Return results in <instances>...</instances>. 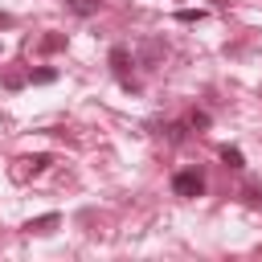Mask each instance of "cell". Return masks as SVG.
Masks as SVG:
<instances>
[{
  "label": "cell",
  "instance_id": "obj_6",
  "mask_svg": "<svg viewBox=\"0 0 262 262\" xmlns=\"http://www.w3.org/2000/svg\"><path fill=\"white\" fill-rule=\"evenodd\" d=\"M61 4H66L74 16H94V12H98L106 0H61Z\"/></svg>",
  "mask_w": 262,
  "mask_h": 262
},
{
  "label": "cell",
  "instance_id": "obj_11",
  "mask_svg": "<svg viewBox=\"0 0 262 262\" xmlns=\"http://www.w3.org/2000/svg\"><path fill=\"white\" fill-rule=\"evenodd\" d=\"M209 123H213V119H209V111H192V115H188V127H192V131H205Z\"/></svg>",
  "mask_w": 262,
  "mask_h": 262
},
{
  "label": "cell",
  "instance_id": "obj_1",
  "mask_svg": "<svg viewBox=\"0 0 262 262\" xmlns=\"http://www.w3.org/2000/svg\"><path fill=\"white\" fill-rule=\"evenodd\" d=\"M172 192H176L180 201L201 196V192H205V176H201V168H180V172H172Z\"/></svg>",
  "mask_w": 262,
  "mask_h": 262
},
{
  "label": "cell",
  "instance_id": "obj_15",
  "mask_svg": "<svg viewBox=\"0 0 262 262\" xmlns=\"http://www.w3.org/2000/svg\"><path fill=\"white\" fill-rule=\"evenodd\" d=\"M12 25H16V16H12V12H4V8H0V29H12Z\"/></svg>",
  "mask_w": 262,
  "mask_h": 262
},
{
  "label": "cell",
  "instance_id": "obj_3",
  "mask_svg": "<svg viewBox=\"0 0 262 262\" xmlns=\"http://www.w3.org/2000/svg\"><path fill=\"white\" fill-rule=\"evenodd\" d=\"M20 168H16V180H29V176H41L49 164H53V156L49 151H37V156H25V160H16Z\"/></svg>",
  "mask_w": 262,
  "mask_h": 262
},
{
  "label": "cell",
  "instance_id": "obj_8",
  "mask_svg": "<svg viewBox=\"0 0 262 262\" xmlns=\"http://www.w3.org/2000/svg\"><path fill=\"white\" fill-rule=\"evenodd\" d=\"M25 82H29V74H16V70H8V74H0V86H4V90H20Z\"/></svg>",
  "mask_w": 262,
  "mask_h": 262
},
{
  "label": "cell",
  "instance_id": "obj_12",
  "mask_svg": "<svg viewBox=\"0 0 262 262\" xmlns=\"http://www.w3.org/2000/svg\"><path fill=\"white\" fill-rule=\"evenodd\" d=\"M176 20L192 25V20H205V12H201V8H180V12H176Z\"/></svg>",
  "mask_w": 262,
  "mask_h": 262
},
{
  "label": "cell",
  "instance_id": "obj_13",
  "mask_svg": "<svg viewBox=\"0 0 262 262\" xmlns=\"http://www.w3.org/2000/svg\"><path fill=\"white\" fill-rule=\"evenodd\" d=\"M164 135H168V143H180V139H184V123H168Z\"/></svg>",
  "mask_w": 262,
  "mask_h": 262
},
{
  "label": "cell",
  "instance_id": "obj_14",
  "mask_svg": "<svg viewBox=\"0 0 262 262\" xmlns=\"http://www.w3.org/2000/svg\"><path fill=\"white\" fill-rule=\"evenodd\" d=\"M242 196H246L250 205H262V188H258V184H246V192H242Z\"/></svg>",
  "mask_w": 262,
  "mask_h": 262
},
{
  "label": "cell",
  "instance_id": "obj_7",
  "mask_svg": "<svg viewBox=\"0 0 262 262\" xmlns=\"http://www.w3.org/2000/svg\"><path fill=\"white\" fill-rule=\"evenodd\" d=\"M57 49H66V33H49V37H41V53H57Z\"/></svg>",
  "mask_w": 262,
  "mask_h": 262
},
{
  "label": "cell",
  "instance_id": "obj_10",
  "mask_svg": "<svg viewBox=\"0 0 262 262\" xmlns=\"http://www.w3.org/2000/svg\"><path fill=\"white\" fill-rule=\"evenodd\" d=\"M57 78V70L53 66H41V70H29V82H37V86H45V82H53Z\"/></svg>",
  "mask_w": 262,
  "mask_h": 262
},
{
  "label": "cell",
  "instance_id": "obj_4",
  "mask_svg": "<svg viewBox=\"0 0 262 262\" xmlns=\"http://www.w3.org/2000/svg\"><path fill=\"white\" fill-rule=\"evenodd\" d=\"M57 225H61V217H57V213H45V217H29L20 229H25V233H53Z\"/></svg>",
  "mask_w": 262,
  "mask_h": 262
},
{
  "label": "cell",
  "instance_id": "obj_9",
  "mask_svg": "<svg viewBox=\"0 0 262 262\" xmlns=\"http://www.w3.org/2000/svg\"><path fill=\"white\" fill-rule=\"evenodd\" d=\"M221 160H225L233 172H242V168H246V156H242L237 147H221Z\"/></svg>",
  "mask_w": 262,
  "mask_h": 262
},
{
  "label": "cell",
  "instance_id": "obj_2",
  "mask_svg": "<svg viewBox=\"0 0 262 262\" xmlns=\"http://www.w3.org/2000/svg\"><path fill=\"white\" fill-rule=\"evenodd\" d=\"M106 61H111V74L119 78V86H123V90H139V82L131 78V53H127V45H115Z\"/></svg>",
  "mask_w": 262,
  "mask_h": 262
},
{
  "label": "cell",
  "instance_id": "obj_5",
  "mask_svg": "<svg viewBox=\"0 0 262 262\" xmlns=\"http://www.w3.org/2000/svg\"><path fill=\"white\" fill-rule=\"evenodd\" d=\"M164 53H168V49H164V41H160V37H151V41H143V49H139V61H143V66H156Z\"/></svg>",
  "mask_w": 262,
  "mask_h": 262
}]
</instances>
